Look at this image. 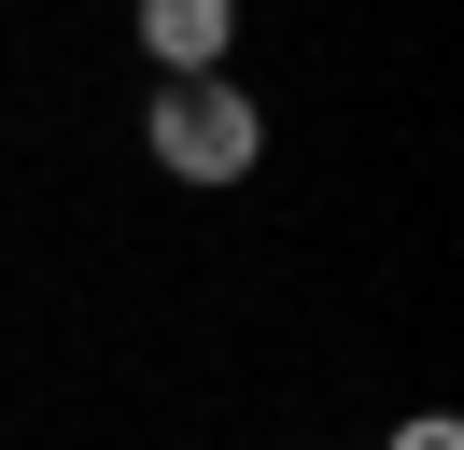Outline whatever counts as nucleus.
Returning <instances> with one entry per match:
<instances>
[{
	"label": "nucleus",
	"mask_w": 464,
	"mask_h": 450,
	"mask_svg": "<svg viewBox=\"0 0 464 450\" xmlns=\"http://www.w3.org/2000/svg\"><path fill=\"white\" fill-rule=\"evenodd\" d=\"M394 450H464V422H450V408H422V422H394Z\"/></svg>",
	"instance_id": "7ed1b4c3"
},
{
	"label": "nucleus",
	"mask_w": 464,
	"mask_h": 450,
	"mask_svg": "<svg viewBox=\"0 0 464 450\" xmlns=\"http://www.w3.org/2000/svg\"><path fill=\"white\" fill-rule=\"evenodd\" d=\"M226 28H239V0H141V56L155 71H226Z\"/></svg>",
	"instance_id": "f03ea898"
},
{
	"label": "nucleus",
	"mask_w": 464,
	"mask_h": 450,
	"mask_svg": "<svg viewBox=\"0 0 464 450\" xmlns=\"http://www.w3.org/2000/svg\"><path fill=\"white\" fill-rule=\"evenodd\" d=\"M141 141H155L169 183H239V169L267 155V112L239 99L226 71H169V84H155V112H141Z\"/></svg>",
	"instance_id": "f257e3e1"
}]
</instances>
